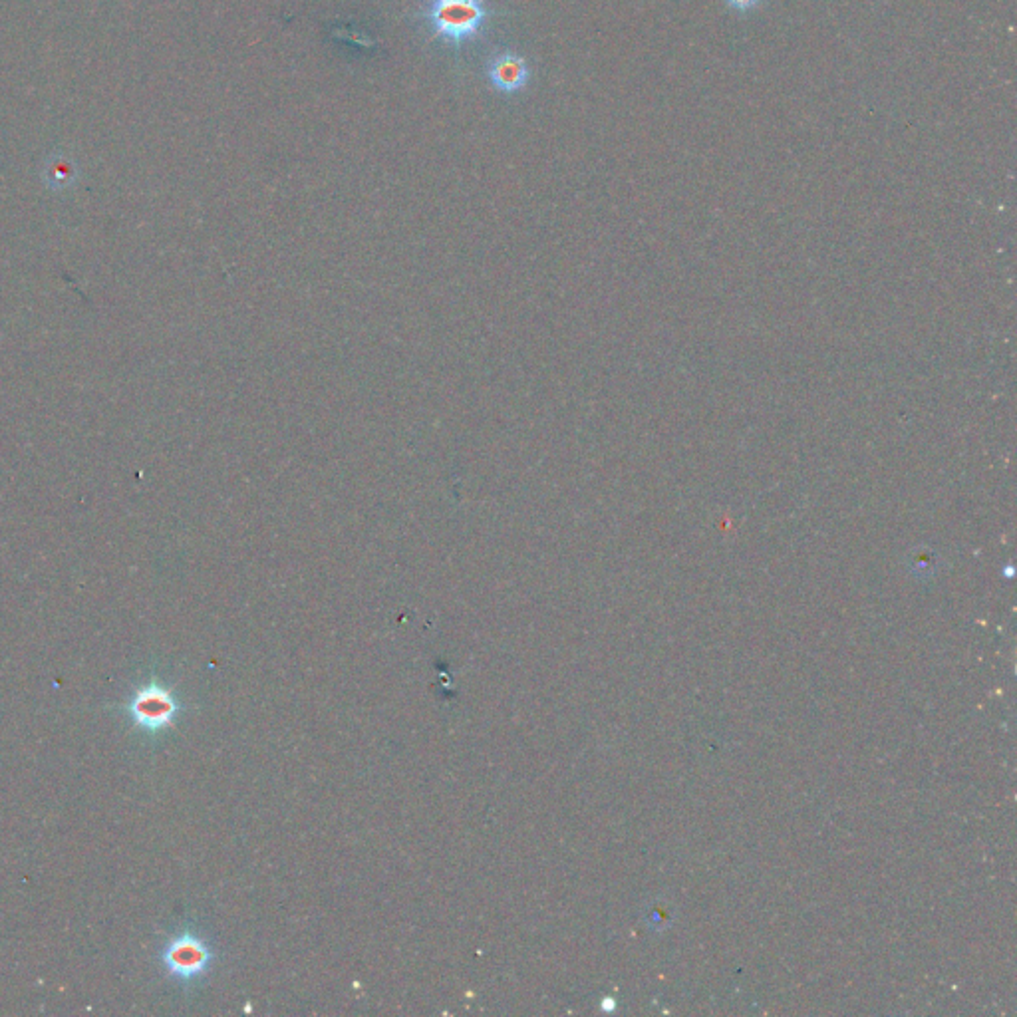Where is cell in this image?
Masks as SVG:
<instances>
[{"label":"cell","instance_id":"obj_1","mask_svg":"<svg viewBox=\"0 0 1017 1017\" xmlns=\"http://www.w3.org/2000/svg\"><path fill=\"white\" fill-rule=\"evenodd\" d=\"M426 20L439 42L459 48L481 36L489 8L483 0H430Z\"/></svg>","mask_w":1017,"mask_h":1017},{"label":"cell","instance_id":"obj_2","mask_svg":"<svg viewBox=\"0 0 1017 1017\" xmlns=\"http://www.w3.org/2000/svg\"><path fill=\"white\" fill-rule=\"evenodd\" d=\"M211 946L193 932L171 938L161 950V964L167 974L179 982H195L203 978L213 964Z\"/></svg>","mask_w":1017,"mask_h":1017},{"label":"cell","instance_id":"obj_3","mask_svg":"<svg viewBox=\"0 0 1017 1017\" xmlns=\"http://www.w3.org/2000/svg\"><path fill=\"white\" fill-rule=\"evenodd\" d=\"M132 722L147 733H159L173 726L181 704L169 688L159 682L140 686L126 706Z\"/></svg>","mask_w":1017,"mask_h":1017},{"label":"cell","instance_id":"obj_4","mask_svg":"<svg viewBox=\"0 0 1017 1017\" xmlns=\"http://www.w3.org/2000/svg\"><path fill=\"white\" fill-rule=\"evenodd\" d=\"M529 64L527 60L511 50H503L495 54L487 64V80L489 84L507 96L519 94L529 84Z\"/></svg>","mask_w":1017,"mask_h":1017},{"label":"cell","instance_id":"obj_5","mask_svg":"<svg viewBox=\"0 0 1017 1017\" xmlns=\"http://www.w3.org/2000/svg\"><path fill=\"white\" fill-rule=\"evenodd\" d=\"M46 175L52 185H68L76 177V167L66 155L56 153L46 161Z\"/></svg>","mask_w":1017,"mask_h":1017},{"label":"cell","instance_id":"obj_6","mask_svg":"<svg viewBox=\"0 0 1017 1017\" xmlns=\"http://www.w3.org/2000/svg\"><path fill=\"white\" fill-rule=\"evenodd\" d=\"M726 4L729 8H733L735 12L745 14V12L755 10L761 4V0H726Z\"/></svg>","mask_w":1017,"mask_h":1017}]
</instances>
